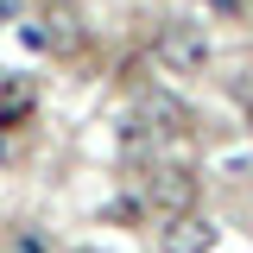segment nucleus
Returning a JSON list of instances; mask_svg holds the SVG:
<instances>
[{"label": "nucleus", "mask_w": 253, "mask_h": 253, "mask_svg": "<svg viewBox=\"0 0 253 253\" xmlns=\"http://www.w3.org/2000/svg\"><path fill=\"white\" fill-rule=\"evenodd\" d=\"M51 6H70V0H51Z\"/></svg>", "instance_id": "obj_4"}, {"label": "nucleus", "mask_w": 253, "mask_h": 253, "mask_svg": "<svg viewBox=\"0 0 253 253\" xmlns=\"http://www.w3.org/2000/svg\"><path fill=\"white\" fill-rule=\"evenodd\" d=\"M196 190H203V184H196L190 171H158V177H152V209L171 215V221H177V215H196Z\"/></svg>", "instance_id": "obj_2"}, {"label": "nucleus", "mask_w": 253, "mask_h": 253, "mask_svg": "<svg viewBox=\"0 0 253 253\" xmlns=\"http://www.w3.org/2000/svg\"><path fill=\"white\" fill-rule=\"evenodd\" d=\"M209 247H215V228L203 215H177L165 228V253H209Z\"/></svg>", "instance_id": "obj_3"}, {"label": "nucleus", "mask_w": 253, "mask_h": 253, "mask_svg": "<svg viewBox=\"0 0 253 253\" xmlns=\"http://www.w3.org/2000/svg\"><path fill=\"white\" fill-rule=\"evenodd\" d=\"M158 63L171 76H203L209 70V38H203V26H184V19L158 26Z\"/></svg>", "instance_id": "obj_1"}]
</instances>
